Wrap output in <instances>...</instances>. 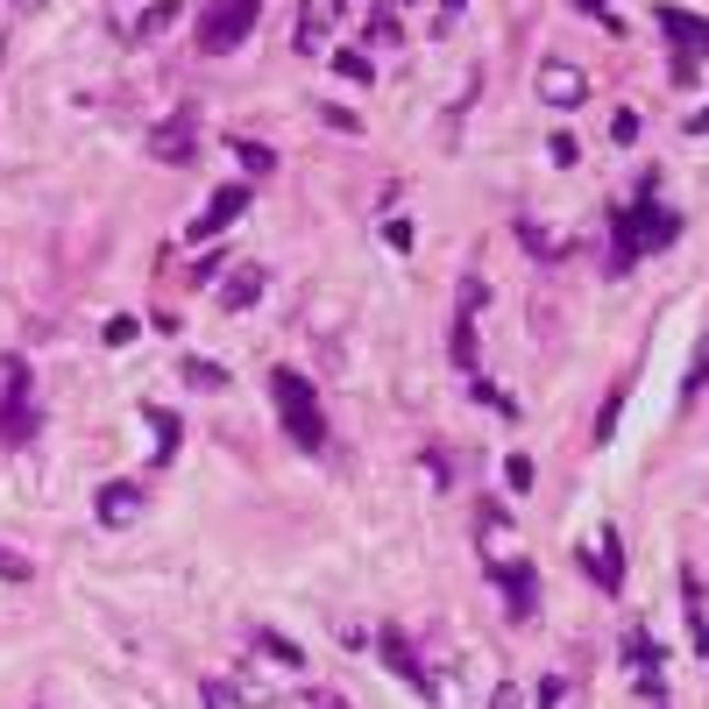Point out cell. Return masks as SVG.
I'll list each match as a JSON object with an SVG mask.
<instances>
[{"label": "cell", "instance_id": "obj_1", "mask_svg": "<svg viewBox=\"0 0 709 709\" xmlns=\"http://www.w3.org/2000/svg\"><path fill=\"white\" fill-rule=\"evenodd\" d=\"M682 235V214H667V206L645 192V199L617 206V241H610V270H631L639 255H660L667 241Z\"/></svg>", "mask_w": 709, "mask_h": 709}, {"label": "cell", "instance_id": "obj_2", "mask_svg": "<svg viewBox=\"0 0 709 709\" xmlns=\"http://www.w3.org/2000/svg\"><path fill=\"white\" fill-rule=\"evenodd\" d=\"M270 398H277L284 433H291L306 455H320V447H327V412H320V398H312L306 376H298V369H270Z\"/></svg>", "mask_w": 709, "mask_h": 709}, {"label": "cell", "instance_id": "obj_3", "mask_svg": "<svg viewBox=\"0 0 709 709\" xmlns=\"http://www.w3.org/2000/svg\"><path fill=\"white\" fill-rule=\"evenodd\" d=\"M255 8H263V0H206V8H199V50L206 57L235 50V43L255 28Z\"/></svg>", "mask_w": 709, "mask_h": 709}, {"label": "cell", "instance_id": "obj_4", "mask_svg": "<svg viewBox=\"0 0 709 709\" xmlns=\"http://www.w3.org/2000/svg\"><path fill=\"white\" fill-rule=\"evenodd\" d=\"M28 433H36V376H28V362H8V390H0V441L22 447Z\"/></svg>", "mask_w": 709, "mask_h": 709}, {"label": "cell", "instance_id": "obj_5", "mask_svg": "<svg viewBox=\"0 0 709 709\" xmlns=\"http://www.w3.org/2000/svg\"><path fill=\"white\" fill-rule=\"evenodd\" d=\"M241 206H249V185H220L214 192V206H206V214L199 220H192V241H206V235H220V228H228V220H241Z\"/></svg>", "mask_w": 709, "mask_h": 709}, {"label": "cell", "instance_id": "obj_6", "mask_svg": "<svg viewBox=\"0 0 709 709\" xmlns=\"http://www.w3.org/2000/svg\"><path fill=\"white\" fill-rule=\"evenodd\" d=\"M660 28H667V36L682 43L688 57H696V50H709V22H702V14H682V8H660ZM688 57H682V79H688V71H696V65H688Z\"/></svg>", "mask_w": 709, "mask_h": 709}, {"label": "cell", "instance_id": "obj_7", "mask_svg": "<svg viewBox=\"0 0 709 709\" xmlns=\"http://www.w3.org/2000/svg\"><path fill=\"white\" fill-rule=\"evenodd\" d=\"M384 667L390 674H404V682L419 688V702H433V682H426V667L412 660V645H404V631H384Z\"/></svg>", "mask_w": 709, "mask_h": 709}, {"label": "cell", "instance_id": "obj_8", "mask_svg": "<svg viewBox=\"0 0 709 709\" xmlns=\"http://www.w3.org/2000/svg\"><path fill=\"white\" fill-rule=\"evenodd\" d=\"M496 582H504V596H511V617H533L539 610V575H533V568H504V561H496Z\"/></svg>", "mask_w": 709, "mask_h": 709}, {"label": "cell", "instance_id": "obj_9", "mask_svg": "<svg viewBox=\"0 0 709 709\" xmlns=\"http://www.w3.org/2000/svg\"><path fill=\"white\" fill-rule=\"evenodd\" d=\"M590 568H596V582H603V590H625V539H617V533H596V553H590Z\"/></svg>", "mask_w": 709, "mask_h": 709}, {"label": "cell", "instance_id": "obj_10", "mask_svg": "<svg viewBox=\"0 0 709 709\" xmlns=\"http://www.w3.org/2000/svg\"><path fill=\"white\" fill-rule=\"evenodd\" d=\"M539 93H547L553 107H575V100L590 93V85H582V71H568V65H547V71H539Z\"/></svg>", "mask_w": 709, "mask_h": 709}, {"label": "cell", "instance_id": "obj_11", "mask_svg": "<svg viewBox=\"0 0 709 709\" xmlns=\"http://www.w3.org/2000/svg\"><path fill=\"white\" fill-rule=\"evenodd\" d=\"M157 157L163 163H185L192 157V114H178V121H163V128H157Z\"/></svg>", "mask_w": 709, "mask_h": 709}, {"label": "cell", "instance_id": "obj_12", "mask_svg": "<svg viewBox=\"0 0 709 709\" xmlns=\"http://www.w3.org/2000/svg\"><path fill=\"white\" fill-rule=\"evenodd\" d=\"M220 298H228V312H249L255 298H263V270H235V277L220 284Z\"/></svg>", "mask_w": 709, "mask_h": 709}, {"label": "cell", "instance_id": "obj_13", "mask_svg": "<svg viewBox=\"0 0 709 709\" xmlns=\"http://www.w3.org/2000/svg\"><path fill=\"white\" fill-rule=\"evenodd\" d=\"M682 603H688V631H696V653L709 660V610H702V582L682 575Z\"/></svg>", "mask_w": 709, "mask_h": 709}, {"label": "cell", "instance_id": "obj_14", "mask_svg": "<svg viewBox=\"0 0 709 709\" xmlns=\"http://www.w3.org/2000/svg\"><path fill=\"white\" fill-rule=\"evenodd\" d=\"M334 0H306V28H298V43H306V50H320L327 43V28H334Z\"/></svg>", "mask_w": 709, "mask_h": 709}, {"label": "cell", "instance_id": "obj_15", "mask_svg": "<svg viewBox=\"0 0 709 709\" xmlns=\"http://www.w3.org/2000/svg\"><path fill=\"white\" fill-rule=\"evenodd\" d=\"M135 504H142V496H135V490H100V518H107V525L135 518Z\"/></svg>", "mask_w": 709, "mask_h": 709}, {"label": "cell", "instance_id": "obj_16", "mask_svg": "<svg viewBox=\"0 0 709 709\" xmlns=\"http://www.w3.org/2000/svg\"><path fill=\"white\" fill-rule=\"evenodd\" d=\"M142 419L157 426V461H171V447H178V419H171V412H157V404H149Z\"/></svg>", "mask_w": 709, "mask_h": 709}, {"label": "cell", "instance_id": "obj_17", "mask_svg": "<svg viewBox=\"0 0 709 709\" xmlns=\"http://www.w3.org/2000/svg\"><path fill=\"white\" fill-rule=\"evenodd\" d=\"M263 653H270V660H277V667H291V674H298V667H306V653H298V645H291V639H277V631H263Z\"/></svg>", "mask_w": 709, "mask_h": 709}, {"label": "cell", "instance_id": "obj_18", "mask_svg": "<svg viewBox=\"0 0 709 709\" xmlns=\"http://www.w3.org/2000/svg\"><path fill=\"white\" fill-rule=\"evenodd\" d=\"M185 376H192V384H199V390H220V384H228V376H220L214 362H185Z\"/></svg>", "mask_w": 709, "mask_h": 709}, {"label": "cell", "instance_id": "obj_19", "mask_svg": "<svg viewBox=\"0 0 709 709\" xmlns=\"http://www.w3.org/2000/svg\"><path fill=\"white\" fill-rule=\"evenodd\" d=\"M504 482H511V490H533V461L511 455V461H504Z\"/></svg>", "mask_w": 709, "mask_h": 709}, {"label": "cell", "instance_id": "obj_20", "mask_svg": "<svg viewBox=\"0 0 709 709\" xmlns=\"http://www.w3.org/2000/svg\"><path fill=\"white\" fill-rule=\"evenodd\" d=\"M334 65H341V71H348V79H355V85H369V57H355V50H341V57H334Z\"/></svg>", "mask_w": 709, "mask_h": 709}, {"label": "cell", "instance_id": "obj_21", "mask_svg": "<svg viewBox=\"0 0 709 709\" xmlns=\"http://www.w3.org/2000/svg\"><path fill=\"white\" fill-rule=\"evenodd\" d=\"M702 384H709V341H702V348H696V369H688V398H696Z\"/></svg>", "mask_w": 709, "mask_h": 709}, {"label": "cell", "instance_id": "obj_22", "mask_svg": "<svg viewBox=\"0 0 709 709\" xmlns=\"http://www.w3.org/2000/svg\"><path fill=\"white\" fill-rule=\"evenodd\" d=\"M0 582H28V561H22V553H0Z\"/></svg>", "mask_w": 709, "mask_h": 709}, {"label": "cell", "instance_id": "obj_23", "mask_svg": "<svg viewBox=\"0 0 709 709\" xmlns=\"http://www.w3.org/2000/svg\"><path fill=\"white\" fill-rule=\"evenodd\" d=\"M490 709H518V688H496V702Z\"/></svg>", "mask_w": 709, "mask_h": 709}, {"label": "cell", "instance_id": "obj_24", "mask_svg": "<svg viewBox=\"0 0 709 709\" xmlns=\"http://www.w3.org/2000/svg\"><path fill=\"white\" fill-rule=\"evenodd\" d=\"M688 135H709V107H702L696 121H688Z\"/></svg>", "mask_w": 709, "mask_h": 709}, {"label": "cell", "instance_id": "obj_25", "mask_svg": "<svg viewBox=\"0 0 709 709\" xmlns=\"http://www.w3.org/2000/svg\"><path fill=\"white\" fill-rule=\"evenodd\" d=\"M312 709H348V702H341V696H320V702H312Z\"/></svg>", "mask_w": 709, "mask_h": 709}, {"label": "cell", "instance_id": "obj_26", "mask_svg": "<svg viewBox=\"0 0 709 709\" xmlns=\"http://www.w3.org/2000/svg\"><path fill=\"white\" fill-rule=\"evenodd\" d=\"M575 8H590V14H603V8H610V0H575Z\"/></svg>", "mask_w": 709, "mask_h": 709}]
</instances>
